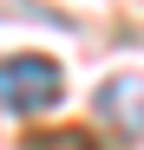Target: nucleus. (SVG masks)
<instances>
[{
  "mask_svg": "<svg viewBox=\"0 0 144 150\" xmlns=\"http://www.w3.org/2000/svg\"><path fill=\"white\" fill-rule=\"evenodd\" d=\"M66 91V72L46 59V52H13L0 59V111H20V117H39L53 111Z\"/></svg>",
  "mask_w": 144,
  "mask_h": 150,
  "instance_id": "f257e3e1",
  "label": "nucleus"
},
{
  "mask_svg": "<svg viewBox=\"0 0 144 150\" xmlns=\"http://www.w3.org/2000/svg\"><path fill=\"white\" fill-rule=\"evenodd\" d=\"M33 150H92L79 131H66V137H33Z\"/></svg>",
  "mask_w": 144,
  "mask_h": 150,
  "instance_id": "f03ea898",
  "label": "nucleus"
}]
</instances>
